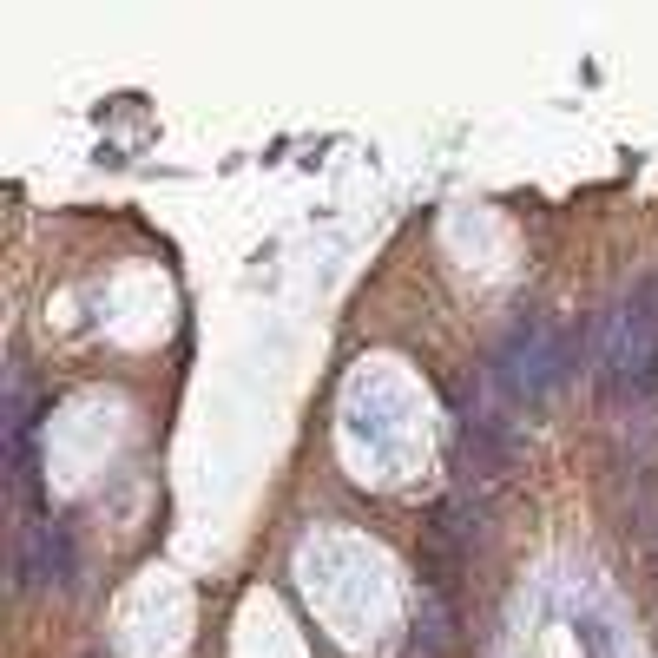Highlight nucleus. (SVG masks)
I'll return each instance as SVG.
<instances>
[{"mask_svg": "<svg viewBox=\"0 0 658 658\" xmlns=\"http://www.w3.org/2000/svg\"><path fill=\"white\" fill-rule=\"evenodd\" d=\"M599 382H606V402H645L658 389V277H645L626 297Z\"/></svg>", "mask_w": 658, "mask_h": 658, "instance_id": "1", "label": "nucleus"}, {"mask_svg": "<svg viewBox=\"0 0 658 658\" xmlns=\"http://www.w3.org/2000/svg\"><path fill=\"white\" fill-rule=\"evenodd\" d=\"M73 580V533L60 520H27L20 533V586H66Z\"/></svg>", "mask_w": 658, "mask_h": 658, "instance_id": "2", "label": "nucleus"}, {"mask_svg": "<svg viewBox=\"0 0 658 658\" xmlns=\"http://www.w3.org/2000/svg\"><path fill=\"white\" fill-rule=\"evenodd\" d=\"M461 441H468V455H474V468L481 474H501L507 461H514V428L501 422V415H461Z\"/></svg>", "mask_w": 658, "mask_h": 658, "instance_id": "3", "label": "nucleus"}, {"mask_svg": "<svg viewBox=\"0 0 658 658\" xmlns=\"http://www.w3.org/2000/svg\"><path fill=\"white\" fill-rule=\"evenodd\" d=\"M415 645H422V652H448V645H455V606H448V593H422Z\"/></svg>", "mask_w": 658, "mask_h": 658, "instance_id": "4", "label": "nucleus"}, {"mask_svg": "<svg viewBox=\"0 0 658 658\" xmlns=\"http://www.w3.org/2000/svg\"><path fill=\"white\" fill-rule=\"evenodd\" d=\"M580 639H586V652H593V658H606V652H612L606 632H599V619H580Z\"/></svg>", "mask_w": 658, "mask_h": 658, "instance_id": "5", "label": "nucleus"}]
</instances>
